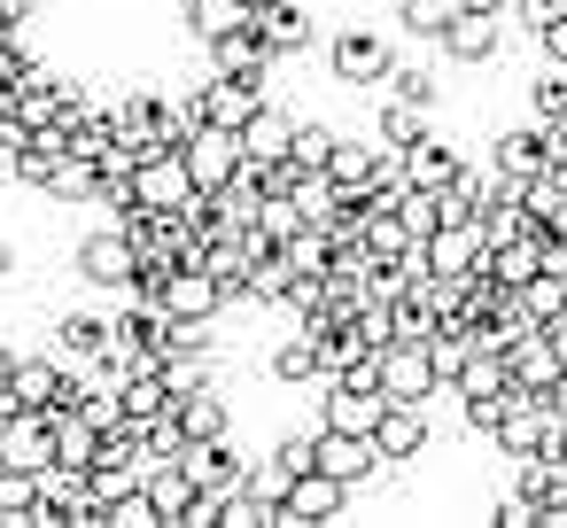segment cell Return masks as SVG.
Wrapping results in <instances>:
<instances>
[{"instance_id": "12", "label": "cell", "mask_w": 567, "mask_h": 528, "mask_svg": "<svg viewBox=\"0 0 567 528\" xmlns=\"http://www.w3.org/2000/svg\"><path fill=\"white\" fill-rule=\"evenodd\" d=\"M257 40L272 48V63H296L319 48V17H311V0H265L257 9Z\"/></svg>"}, {"instance_id": "46", "label": "cell", "mask_w": 567, "mask_h": 528, "mask_svg": "<svg viewBox=\"0 0 567 528\" xmlns=\"http://www.w3.org/2000/svg\"><path fill=\"white\" fill-rule=\"evenodd\" d=\"M389 9H396V0H389Z\"/></svg>"}, {"instance_id": "15", "label": "cell", "mask_w": 567, "mask_h": 528, "mask_svg": "<svg viewBox=\"0 0 567 528\" xmlns=\"http://www.w3.org/2000/svg\"><path fill=\"white\" fill-rule=\"evenodd\" d=\"M381 466H389V458H381V443H373V435H342V427H319V474H334V482L365 489V482H373Z\"/></svg>"}, {"instance_id": "44", "label": "cell", "mask_w": 567, "mask_h": 528, "mask_svg": "<svg viewBox=\"0 0 567 528\" xmlns=\"http://www.w3.org/2000/svg\"><path fill=\"white\" fill-rule=\"evenodd\" d=\"M458 9H505V0H458Z\"/></svg>"}, {"instance_id": "18", "label": "cell", "mask_w": 567, "mask_h": 528, "mask_svg": "<svg viewBox=\"0 0 567 528\" xmlns=\"http://www.w3.org/2000/svg\"><path fill=\"white\" fill-rule=\"evenodd\" d=\"M179 466L195 474V489H234V482L249 474V458H241V443H234V435H210V443H187V451H179Z\"/></svg>"}, {"instance_id": "9", "label": "cell", "mask_w": 567, "mask_h": 528, "mask_svg": "<svg viewBox=\"0 0 567 528\" xmlns=\"http://www.w3.org/2000/svg\"><path fill=\"white\" fill-rule=\"evenodd\" d=\"M373 443H381L389 466H420V458H435V404H389L381 427H373Z\"/></svg>"}, {"instance_id": "31", "label": "cell", "mask_w": 567, "mask_h": 528, "mask_svg": "<svg viewBox=\"0 0 567 528\" xmlns=\"http://www.w3.org/2000/svg\"><path fill=\"white\" fill-rule=\"evenodd\" d=\"M102 458V427L86 412H55V466H94Z\"/></svg>"}, {"instance_id": "3", "label": "cell", "mask_w": 567, "mask_h": 528, "mask_svg": "<svg viewBox=\"0 0 567 528\" xmlns=\"http://www.w3.org/2000/svg\"><path fill=\"white\" fill-rule=\"evenodd\" d=\"M0 396H9V412H71L79 404V365H63L55 350H40V358L17 350V373Z\"/></svg>"}, {"instance_id": "19", "label": "cell", "mask_w": 567, "mask_h": 528, "mask_svg": "<svg viewBox=\"0 0 567 528\" xmlns=\"http://www.w3.org/2000/svg\"><path fill=\"white\" fill-rule=\"evenodd\" d=\"M172 420H179V435H187V443L234 435V404H226V389H218V381H210V389H187V396L172 404Z\"/></svg>"}, {"instance_id": "40", "label": "cell", "mask_w": 567, "mask_h": 528, "mask_svg": "<svg viewBox=\"0 0 567 528\" xmlns=\"http://www.w3.org/2000/svg\"><path fill=\"white\" fill-rule=\"evenodd\" d=\"M528 40H536V63H567V9H559V17H544Z\"/></svg>"}, {"instance_id": "43", "label": "cell", "mask_w": 567, "mask_h": 528, "mask_svg": "<svg viewBox=\"0 0 567 528\" xmlns=\"http://www.w3.org/2000/svg\"><path fill=\"white\" fill-rule=\"evenodd\" d=\"M551 412H559V420H567V373H559V389H551Z\"/></svg>"}, {"instance_id": "17", "label": "cell", "mask_w": 567, "mask_h": 528, "mask_svg": "<svg viewBox=\"0 0 567 528\" xmlns=\"http://www.w3.org/2000/svg\"><path fill=\"white\" fill-rule=\"evenodd\" d=\"M482 257H489V241H482V226H474V218L435 226V241H427V265H435V272H451V280H474V272H482Z\"/></svg>"}, {"instance_id": "20", "label": "cell", "mask_w": 567, "mask_h": 528, "mask_svg": "<svg viewBox=\"0 0 567 528\" xmlns=\"http://www.w3.org/2000/svg\"><path fill=\"white\" fill-rule=\"evenodd\" d=\"M265 373H272L280 389H319V381H327V365H319V342H311V327H296L288 342H272Z\"/></svg>"}, {"instance_id": "41", "label": "cell", "mask_w": 567, "mask_h": 528, "mask_svg": "<svg viewBox=\"0 0 567 528\" xmlns=\"http://www.w3.org/2000/svg\"><path fill=\"white\" fill-rule=\"evenodd\" d=\"M9 280H17V241L0 234V288H9Z\"/></svg>"}, {"instance_id": "4", "label": "cell", "mask_w": 567, "mask_h": 528, "mask_svg": "<svg viewBox=\"0 0 567 528\" xmlns=\"http://www.w3.org/2000/svg\"><path fill=\"white\" fill-rule=\"evenodd\" d=\"M133 203H141V210H179V218H195V210H203V187H195L187 156L164 148V156H141V164H133Z\"/></svg>"}, {"instance_id": "26", "label": "cell", "mask_w": 567, "mask_h": 528, "mask_svg": "<svg viewBox=\"0 0 567 528\" xmlns=\"http://www.w3.org/2000/svg\"><path fill=\"white\" fill-rule=\"evenodd\" d=\"M0 528H40V474L0 466Z\"/></svg>"}, {"instance_id": "37", "label": "cell", "mask_w": 567, "mask_h": 528, "mask_svg": "<svg viewBox=\"0 0 567 528\" xmlns=\"http://www.w3.org/2000/svg\"><path fill=\"white\" fill-rule=\"evenodd\" d=\"M241 482H249V489L272 505V520H280V505H288V489H296V474H288L272 451H265V458H249V474H241Z\"/></svg>"}, {"instance_id": "42", "label": "cell", "mask_w": 567, "mask_h": 528, "mask_svg": "<svg viewBox=\"0 0 567 528\" xmlns=\"http://www.w3.org/2000/svg\"><path fill=\"white\" fill-rule=\"evenodd\" d=\"M9 373H17V350H9V342H0V389H9Z\"/></svg>"}, {"instance_id": "22", "label": "cell", "mask_w": 567, "mask_h": 528, "mask_svg": "<svg viewBox=\"0 0 567 528\" xmlns=\"http://www.w3.org/2000/svg\"><path fill=\"white\" fill-rule=\"evenodd\" d=\"M288 141H296V110H280V102H265V110L241 125L249 164H280V156H288Z\"/></svg>"}, {"instance_id": "30", "label": "cell", "mask_w": 567, "mask_h": 528, "mask_svg": "<svg viewBox=\"0 0 567 528\" xmlns=\"http://www.w3.org/2000/svg\"><path fill=\"white\" fill-rule=\"evenodd\" d=\"M451 17H458V0H396V24H404V40H420V48H443Z\"/></svg>"}, {"instance_id": "28", "label": "cell", "mask_w": 567, "mask_h": 528, "mask_svg": "<svg viewBox=\"0 0 567 528\" xmlns=\"http://www.w3.org/2000/svg\"><path fill=\"white\" fill-rule=\"evenodd\" d=\"M482 272H497L505 288H528V280L544 272V241H536V234H513V241H497V249L482 257Z\"/></svg>"}, {"instance_id": "27", "label": "cell", "mask_w": 567, "mask_h": 528, "mask_svg": "<svg viewBox=\"0 0 567 528\" xmlns=\"http://www.w3.org/2000/svg\"><path fill=\"white\" fill-rule=\"evenodd\" d=\"M373 156H381V141H373V133H342V141H334V156H327V179L365 195V187H373Z\"/></svg>"}, {"instance_id": "45", "label": "cell", "mask_w": 567, "mask_h": 528, "mask_svg": "<svg viewBox=\"0 0 567 528\" xmlns=\"http://www.w3.org/2000/svg\"><path fill=\"white\" fill-rule=\"evenodd\" d=\"M249 9H265V0H249Z\"/></svg>"}, {"instance_id": "2", "label": "cell", "mask_w": 567, "mask_h": 528, "mask_svg": "<svg viewBox=\"0 0 567 528\" xmlns=\"http://www.w3.org/2000/svg\"><path fill=\"white\" fill-rule=\"evenodd\" d=\"M327 71H334L342 94H373V86L396 71V48H389V32H373V24H334V32H327Z\"/></svg>"}, {"instance_id": "11", "label": "cell", "mask_w": 567, "mask_h": 528, "mask_svg": "<svg viewBox=\"0 0 567 528\" xmlns=\"http://www.w3.org/2000/svg\"><path fill=\"white\" fill-rule=\"evenodd\" d=\"M350 482H334V474H296V489H288V505H280V520L272 528H311V520H350Z\"/></svg>"}, {"instance_id": "7", "label": "cell", "mask_w": 567, "mask_h": 528, "mask_svg": "<svg viewBox=\"0 0 567 528\" xmlns=\"http://www.w3.org/2000/svg\"><path fill=\"white\" fill-rule=\"evenodd\" d=\"M489 164H497L505 187H528V179L551 172V133H544L536 117H520V125H505V133L489 141Z\"/></svg>"}, {"instance_id": "36", "label": "cell", "mask_w": 567, "mask_h": 528, "mask_svg": "<svg viewBox=\"0 0 567 528\" xmlns=\"http://www.w3.org/2000/svg\"><path fill=\"white\" fill-rule=\"evenodd\" d=\"M102 528H164L156 489H148V482H133L125 497H110V505H102Z\"/></svg>"}, {"instance_id": "10", "label": "cell", "mask_w": 567, "mask_h": 528, "mask_svg": "<svg viewBox=\"0 0 567 528\" xmlns=\"http://www.w3.org/2000/svg\"><path fill=\"white\" fill-rule=\"evenodd\" d=\"M110 334H117V311H55V327H48V350L63 358V365H102V350H110Z\"/></svg>"}, {"instance_id": "25", "label": "cell", "mask_w": 567, "mask_h": 528, "mask_svg": "<svg viewBox=\"0 0 567 528\" xmlns=\"http://www.w3.org/2000/svg\"><path fill=\"white\" fill-rule=\"evenodd\" d=\"M179 17H187V40H195V48H210L218 32L249 24L257 9H249V0H179Z\"/></svg>"}, {"instance_id": "13", "label": "cell", "mask_w": 567, "mask_h": 528, "mask_svg": "<svg viewBox=\"0 0 567 528\" xmlns=\"http://www.w3.org/2000/svg\"><path fill=\"white\" fill-rule=\"evenodd\" d=\"M156 303L172 311V319H226L234 303H226V288L203 272V265H172L164 272V288H156Z\"/></svg>"}, {"instance_id": "23", "label": "cell", "mask_w": 567, "mask_h": 528, "mask_svg": "<svg viewBox=\"0 0 567 528\" xmlns=\"http://www.w3.org/2000/svg\"><path fill=\"white\" fill-rule=\"evenodd\" d=\"M458 164H466V148H451L443 133H427V141H412V148H404V179H412V187H451V179H458Z\"/></svg>"}, {"instance_id": "16", "label": "cell", "mask_w": 567, "mask_h": 528, "mask_svg": "<svg viewBox=\"0 0 567 528\" xmlns=\"http://www.w3.org/2000/svg\"><path fill=\"white\" fill-rule=\"evenodd\" d=\"M505 373H513V389H559L567 358H559V342H551L544 327H528V334L505 350Z\"/></svg>"}, {"instance_id": "24", "label": "cell", "mask_w": 567, "mask_h": 528, "mask_svg": "<svg viewBox=\"0 0 567 528\" xmlns=\"http://www.w3.org/2000/svg\"><path fill=\"white\" fill-rule=\"evenodd\" d=\"M203 55H210V71H272V48L257 40V17H249V24H234V32H218Z\"/></svg>"}, {"instance_id": "21", "label": "cell", "mask_w": 567, "mask_h": 528, "mask_svg": "<svg viewBox=\"0 0 567 528\" xmlns=\"http://www.w3.org/2000/svg\"><path fill=\"white\" fill-rule=\"evenodd\" d=\"M427 133H435V110H427V102H396V94L373 102V141L412 148V141H427Z\"/></svg>"}, {"instance_id": "38", "label": "cell", "mask_w": 567, "mask_h": 528, "mask_svg": "<svg viewBox=\"0 0 567 528\" xmlns=\"http://www.w3.org/2000/svg\"><path fill=\"white\" fill-rule=\"evenodd\" d=\"M520 303H528L536 319H559V311H567V265H544V272L520 288Z\"/></svg>"}, {"instance_id": "32", "label": "cell", "mask_w": 567, "mask_h": 528, "mask_svg": "<svg viewBox=\"0 0 567 528\" xmlns=\"http://www.w3.org/2000/svg\"><path fill=\"white\" fill-rule=\"evenodd\" d=\"M334 141H342L334 125H319V117H296V141H288V164H296L303 179H319V172H327V156H334Z\"/></svg>"}, {"instance_id": "29", "label": "cell", "mask_w": 567, "mask_h": 528, "mask_svg": "<svg viewBox=\"0 0 567 528\" xmlns=\"http://www.w3.org/2000/svg\"><path fill=\"white\" fill-rule=\"evenodd\" d=\"M148 489H156V513H164V528H187V505H195V474H187L179 458H164V466H148Z\"/></svg>"}, {"instance_id": "33", "label": "cell", "mask_w": 567, "mask_h": 528, "mask_svg": "<svg viewBox=\"0 0 567 528\" xmlns=\"http://www.w3.org/2000/svg\"><path fill=\"white\" fill-rule=\"evenodd\" d=\"M381 94H396V102H427V110H443V86H435V71H427V63H396V71H389V79H381V86H373L365 102H381Z\"/></svg>"}, {"instance_id": "5", "label": "cell", "mask_w": 567, "mask_h": 528, "mask_svg": "<svg viewBox=\"0 0 567 528\" xmlns=\"http://www.w3.org/2000/svg\"><path fill=\"white\" fill-rule=\"evenodd\" d=\"M505 40H513L505 9H458L435 55H443V63H458V71H489V63L505 55Z\"/></svg>"}, {"instance_id": "35", "label": "cell", "mask_w": 567, "mask_h": 528, "mask_svg": "<svg viewBox=\"0 0 567 528\" xmlns=\"http://www.w3.org/2000/svg\"><path fill=\"white\" fill-rule=\"evenodd\" d=\"M528 117L536 125H567V63H544L528 79Z\"/></svg>"}, {"instance_id": "34", "label": "cell", "mask_w": 567, "mask_h": 528, "mask_svg": "<svg viewBox=\"0 0 567 528\" xmlns=\"http://www.w3.org/2000/svg\"><path fill=\"white\" fill-rule=\"evenodd\" d=\"M172 389H164V373H141V381H125V420L133 427H156V420H172Z\"/></svg>"}, {"instance_id": "8", "label": "cell", "mask_w": 567, "mask_h": 528, "mask_svg": "<svg viewBox=\"0 0 567 528\" xmlns=\"http://www.w3.org/2000/svg\"><path fill=\"white\" fill-rule=\"evenodd\" d=\"M373 365H381V389H389V404H435V389H443V373H435L427 342H389Z\"/></svg>"}, {"instance_id": "39", "label": "cell", "mask_w": 567, "mask_h": 528, "mask_svg": "<svg viewBox=\"0 0 567 528\" xmlns=\"http://www.w3.org/2000/svg\"><path fill=\"white\" fill-rule=\"evenodd\" d=\"M505 404H513V389H505V396H458V420H466V435L497 443V427H505Z\"/></svg>"}, {"instance_id": "6", "label": "cell", "mask_w": 567, "mask_h": 528, "mask_svg": "<svg viewBox=\"0 0 567 528\" xmlns=\"http://www.w3.org/2000/svg\"><path fill=\"white\" fill-rule=\"evenodd\" d=\"M179 156H187V172H195V187H203V195L234 187V179H241V164H249V148H241V133H234V125H195V133L179 141Z\"/></svg>"}, {"instance_id": "1", "label": "cell", "mask_w": 567, "mask_h": 528, "mask_svg": "<svg viewBox=\"0 0 567 528\" xmlns=\"http://www.w3.org/2000/svg\"><path fill=\"white\" fill-rule=\"evenodd\" d=\"M71 272H79L94 296H110V311H117V303H133V288H141V249H133V234L110 218V226L79 234V249H71Z\"/></svg>"}, {"instance_id": "14", "label": "cell", "mask_w": 567, "mask_h": 528, "mask_svg": "<svg viewBox=\"0 0 567 528\" xmlns=\"http://www.w3.org/2000/svg\"><path fill=\"white\" fill-rule=\"evenodd\" d=\"M0 466H55V412H9L0 420Z\"/></svg>"}]
</instances>
